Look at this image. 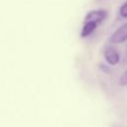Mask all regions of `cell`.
Returning a JSON list of instances; mask_svg holds the SVG:
<instances>
[{
	"mask_svg": "<svg viewBox=\"0 0 127 127\" xmlns=\"http://www.w3.org/2000/svg\"><path fill=\"white\" fill-rule=\"evenodd\" d=\"M98 24L95 23V22H92V21H84V24H83V27L81 29V33H80V36L82 38H86L88 37L89 35H91L95 29L97 28Z\"/></svg>",
	"mask_w": 127,
	"mask_h": 127,
	"instance_id": "obj_4",
	"label": "cell"
},
{
	"mask_svg": "<svg viewBox=\"0 0 127 127\" xmlns=\"http://www.w3.org/2000/svg\"><path fill=\"white\" fill-rule=\"evenodd\" d=\"M119 14L123 18H127V2H125L121 7L119 8Z\"/></svg>",
	"mask_w": 127,
	"mask_h": 127,
	"instance_id": "obj_5",
	"label": "cell"
},
{
	"mask_svg": "<svg viewBox=\"0 0 127 127\" xmlns=\"http://www.w3.org/2000/svg\"><path fill=\"white\" fill-rule=\"evenodd\" d=\"M104 58L106 60V62L111 64V65H115L119 63L120 60V56L119 53L112 47H108L105 49L104 51Z\"/></svg>",
	"mask_w": 127,
	"mask_h": 127,
	"instance_id": "obj_3",
	"label": "cell"
},
{
	"mask_svg": "<svg viewBox=\"0 0 127 127\" xmlns=\"http://www.w3.org/2000/svg\"><path fill=\"white\" fill-rule=\"evenodd\" d=\"M119 84L120 85H127V69L121 74L119 78Z\"/></svg>",
	"mask_w": 127,
	"mask_h": 127,
	"instance_id": "obj_6",
	"label": "cell"
},
{
	"mask_svg": "<svg viewBox=\"0 0 127 127\" xmlns=\"http://www.w3.org/2000/svg\"><path fill=\"white\" fill-rule=\"evenodd\" d=\"M127 40V23L119 27L110 37V42L113 44H120Z\"/></svg>",
	"mask_w": 127,
	"mask_h": 127,
	"instance_id": "obj_2",
	"label": "cell"
},
{
	"mask_svg": "<svg viewBox=\"0 0 127 127\" xmlns=\"http://www.w3.org/2000/svg\"><path fill=\"white\" fill-rule=\"evenodd\" d=\"M107 15H108V13L105 10H102V9L92 10V11H89L85 15L84 21H92V22H95L97 24H100L106 19Z\"/></svg>",
	"mask_w": 127,
	"mask_h": 127,
	"instance_id": "obj_1",
	"label": "cell"
}]
</instances>
